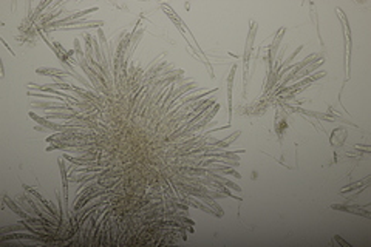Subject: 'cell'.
I'll list each match as a JSON object with an SVG mask.
<instances>
[{"instance_id":"cell-1","label":"cell","mask_w":371,"mask_h":247,"mask_svg":"<svg viewBox=\"0 0 371 247\" xmlns=\"http://www.w3.org/2000/svg\"><path fill=\"white\" fill-rule=\"evenodd\" d=\"M258 25L255 22H252L249 28V34L246 39V46H245V54H243V96L246 97L248 94V77H249V62H251V53H252V45L255 41Z\"/></svg>"},{"instance_id":"cell-2","label":"cell","mask_w":371,"mask_h":247,"mask_svg":"<svg viewBox=\"0 0 371 247\" xmlns=\"http://www.w3.org/2000/svg\"><path fill=\"white\" fill-rule=\"evenodd\" d=\"M31 108H39V110H56V112H71V113H76L79 110H76V108L67 102H62V104H54V102H39V101H31ZM81 113V112H79Z\"/></svg>"},{"instance_id":"cell-3","label":"cell","mask_w":371,"mask_h":247,"mask_svg":"<svg viewBox=\"0 0 371 247\" xmlns=\"http://www.w3.org/2000/svg\"><path fill=\"white\" fill-rule=\"evenodd\" d=\"M285 33H286V28H280L278 29V33H277V36H276V39H274V42H272V45L269 46V54H268V67H269V74L272 73V70H274V57H276V54H277V49H278V46H280V44H281V39H283V36H285Z\"/></svg>"},{"instance_id":"cell-4","label":"cell","mask_w":371,"mask_h":247,"mask_svg":"<svg viewBox=\"0 0 371 247\" xmlns=\"http://www.w3.org/2000/svg\"><path fill=\"white\" fill-rule=\"evenodd\" d=\"M22 189H23V192H26L28 195H31L33 198H36V200L39 201V202H41L44 207H45V209L48 210V212H50V215L53 216V218L57 221V224H59V218H57V215H56V210H54V207H53V204L51 202H46L45 201V198L41 195V193H37V190H34V189H31V187L30 185H26V184H23L22 185Z\"/></svg>"},{"instance_id":"cell-5","label":"cell","mask_w":371,"mask_h":247,"mask_svg":"<svg viewBox=\"0 0 371 247\" xmlns=\"http://www.w3.org/2000/svg\"><path fill=\"white\" fill-rule=\"evenodd\" d=\"M331 209H333V210H340V212L362 215V216H365V218H371V213L368 210H364V207H360V205H351V204H347V202H342V204H331Z\"/></svg>"},{"instance_id":"cell-6","label":"cell","mask_w":371,"mask_h":247,"mask_svg":"<svg viewBox=\"0 0 371 247\" xmlns=\"http://www.w3.org/2000/svg\"><path fill=\"white\" fill-rule=\"evenodd\" d=\"M218 110H220V105L218 104H215L212 107V110L210 112H208L206 114H204V117H203V121H200L198 124H193L192 127H189V128H186V132L187 133H193V132H198V130H201V128H204L206 127L213 117H215V114L218 113Z\"/></svg>"},{"instance_id":"cell-7","label":"cell","mask_w":371,"mask_h":247,"mask_svg":"<svg viewBox=\"0 0 371 247\" xmlns=\"http://www.w3.org/2000/svg\"><path fill=\"white\" fill-rule=\"evenodd\" d=\"M36 73L37 74H41V76H53V77H56L57 79V82H62L64 81V77H67V76H70L71 77V73L68 71V70H59V68H48V67H42V68H37L36 70Z\"/></svg>"},{"instance_id":"cell-8","label":"cell","mask_w":371,"mask_h":247,"mask_svg":"<svg viewBox=\"0 0 371 247\" xmlns=\"http://www.w3.org/2000/svg\"><path fill=\"white\" fill-rule=\"evenodd\" d=\"M14 241V240H31V241H36L39 244H46L45 240H42L39 235H26L25 232H19V233H14V235H3L2 238H0V243H6V241Z\"/></svg>"},{"instance_id":"cell-9","label":"cell","mask_w":371,"mask_h":247,"mask_svg":"<svg viewBox=\"0 0 371 247\" xmlns=\"http://www.w3.org/2000/svg\"><path fill=\"white\" fill-rule=\"evenodd\" d=\"M237 71V64L231 68V73L228 76V105H229V121L228 124H232V116H233V108H232V88H233V77H235Z\"/></svg>"},{"instance_id":"cell-10","label":"cell","mask_w":371,"mask_h":247,"mask_svg":"<svg viewBox=\"0 0 371 247\" xmlns=\"http://www.w3.org/2000/svg\"><path fill=\"white\" fill-rule=\"evenodd\" d=\"M57 164H59V170H61V178H62V190H64V201H65V210H68V182H70V178H68L67 169H65V162L61 157L57 159Z\"/></svg>"},{"instance_id":"cell-11","label":"cell","mask_w":371,"mask_h":247,"mask_svg":"<svg viewBox=\"0 0 371 247\" xmlns=\"http://www.w3.org/2000/svg\"><path fill=\"white\" fill-rule=\"evenodd\" d=\"M82 113L76 112V113H71V112H56V113H45L44 117H46V119H64L65 122L67 121H71L74 119L76 116H79Z\"/></svg>"},{"instance_id":"cell-12","label":"cell","mask_w":371,"mask_h":247,"mask_svg":"<svg viewBox=\"0 0 371 247\" xmlns=\"http://www.w3.org/2000/svg\"><path fill=\"white\" fill-rule=\"evenodd\" d=\"M240 135H241V130H237L235 133H232L229 137H226V139L218 141V142L215 144V147H218V148H220V152H221L223 148H228V147H231L233 141H237V139H238V136H240Z\"/></svg>"},{"instance_id":"cell-13","label":"cell","mask_w":371,"mask_h":247,"mask_svg":"<svg viewBox=\"0 0 371 247\" xmlns=\"http://www.w3.org/2000/svg\"><path fill=\"white\" fill-rule=\"evenodd\" d=\"M370 180H371V178H370V176H367L362 182H356V184H353L351 187H345V189H342V193H345V192H353V190L359 189V187H367V185H364V184H368V182H370Z\"/></svg>"}]
</instances>
